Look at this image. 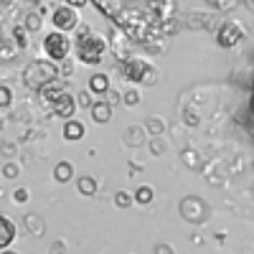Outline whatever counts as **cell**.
Masks as SVG:
<instances>
[{
	"mask_svg": "<svg viewBox=\"0 0 254 254\" xmlns=\"http://www.w3.org/2000/svg\"><path fill=\"white\" fill-rule=\"evenodd\" d=\"M76 104H79V107H87V110H92V92L89 89H84V92H79L76 94Z\"/></svg>",
	"mask_w": 254,
	"mask_h": 254,
	"instance_id": "obj_27",
	"label": "cell"
},
{
	"mask_svg": "<svg viewBox=\"0 0 254 254\" xmlns=\"http://www.w3.org/2000/svg\"><path fill=\"white\" fill-rule=\"evenodd\" d=\"M44 54L54 61V64H61L71 56V38L61 31H54L44 38Z\"/></svg>",
	"mask_w": 254,
	"mask_h": 254,
	"instance_id": "obj_4",
	"label": "cell"
},
{
	"mask_svg": "<svg viewBox=\"0 0 254 254\" xmlns=\"http://www.w3.org/2000/svg\"><path fill=\"white\" fill-rule=\"evenodd\" d=\"M150 153H155V155H163V153H165V145H163L160 140H153V142H150Z\"/></svg>",
	"mask_w": 254,
	"mask_h": 254,
	"instance_id": "obj_32",
	"label": "cell"
},
{
	"mask_svg": "<svg viewBox=\"0 0 254 254\" xmlns=\"http://www.w3.org/2000/svg\"><path fill=\"white\" fill-rule=\"evenodd\" d=\"M122 76L127 81H137V84H145V87H155L158 84V71L150 66V61L145 59H127L122 61Z\"/></svg>",
	"mask_w": 254,
	"mask_h": 254,
	"instance_id": "obj_3",
	"label": "cell"
},
{
	"mask_svg": "<svg viewBox=\"0 0 254 254\" xmlns=\"http://www.w3.org/2000/svg\"><path fill=\"white\" fill-rule=\"evenodd\" d=\"M54 79H59V69H56L54 61L36 59L23 69V84L28 89H41V87H46V84H51Z\"/></svg>",
	"mask_w": 254,
	"mask_h": 254,
	"instance_id": "obj_2",
	"label": "cell"
},
{
	"mask_svg": "<svg viewBox=\"0 0 254 254\" xmlns=\"http://www.w3.org/2000/svg\"><path fill=\"white\" fill-rule=\"evenodd\" d=\"M92 120L104 125V122H110L112 120V104L107 99H102V102H94L92 104Z\"/></svg>",
	"mask_w": 254,
	"mask_h": 254,
	"instance_id": "obj_12",
	"label": "cell"
},
{
	"mask_svg": "<svg viewBox=\"0 0 254 254\" xmlns=\"http://www.w3.org/2000/svg\"><path fill=\"white\" fill-rule=\"evenodd\" d=\"M237 5H239V0H214L216 13H231Z\"/></svg>",
	"mask_w": 254,
	"mask_h": 254,
	"instance_id": "obj_24",
	"label": "cell"
},
{
	"mask_svg": "<svg viewBox=\"0 0 254 254\" xmlns=\"http://www.w3.org/2000/svg\"><path fill=\"white\" fill-rule=\"evenodd\" d=\"M252 84H254V76H252Z\"/></svg>",
	"mask_w": 254,
	"mask_h": 254,
	"instance_id": "obj_44",
	"label": "cell"
},
{
	"mask_svg": "<svg viewBox=\"0 0 254 254\" xmlns=\"http://www.w3.org/2000/svg\"><path fill=\"white\" fill-rule=\"evenodd\" d=\"M183 160H186V165L188 168H198L201 165V155L196 153V150H183V155H181Z\"/></svg>",
	"mask_w": 254,
	"mask_h": 254,
	"instance_id": "obj_26",
	"label": "cell"
},
{
	"mask_svg": "<svg viewBox=\"0 0 254 254\" xmlns=\"http://www.w3.org/2000/svg\"><path fill=\"white\" fill-rule=\"evenodd\" d=\"M92 94H107L110 92V76L107 74H94L89 79V87H87Z\"/></svg>",
	"mask_w": 254,
	"mask_h": 254,
	"instance_id": "obj_16",
	"label": "cell"
},
{
	"mask_svg": "<svg viewBox=\"0 0 254 254\" xmlns=\"http://www.w3.org/2000/svg\"><path fill=\"white\" fill-rule=\"evenodd\" d=\"M186 125H198V115L196 112H186Z\"/></svg>",
	"mask_w": 254,
	"mask_h": 254,
	"instance_id": "obj_36",
	"label": "cell"
},
{
	"mask_svg": "<svg viewBox=\"0 0 254 254\" xmlns=\"http://www.w3.org/2000/svg\"><path fill=\"white\" fill-rule=\"evenodd\" d=\"M64 137H66L69 142H79L81 137H84V125L79 122V120H66L64 122Z\"/></svg>",
	"mask_w": 254,
	"mask_h": 254,
	"instance_id": "obj_13",
	"label": "cell"
},
{
	"mask_svg": "<svg viewBox=\"0 0 254 254\" xmlns=\"http://www.w3.org/2000/svg\"><path fill=\"white\" fill-rule=\"evenodd\" d=\"M76 107H79L76 97H71V94H66V92H61V94L51 102V112H54L56 117H64V120H71Z\"/></svg>",
	"mask_w": 254,
	"mask_h": 254,
	"instance_id": "obj_10",
	"label": "cell"
},
{
	"mask_svg": "<svg viewBox=\"0 0 254 254\" xmlns=\"http://www.w3.org/2000/svg\"><path fill=\"white\" fill-rule=\"evenodd\" d=\"M3 153H5V155H13V153H15V145H8V142H3Z\"/></svg>",
	"mask_w": 254,
	"mask_h": 254,
	"instance_id": "obj_38",
	"label": "cell"
},
{
	"mask_svg": "<svg viewBox=\"0 0 254 254\" xmlns=\"http://www.w3.org/2000/svg\"><path fill=\"white\" fill-rule=\"evenodd\" d=\"M155 254H176V252H173L171 244H158V247H155Z\"/></svg>",
	"mask_w": 254,
	"mask_h": 254,
	"instance_id": "obj_34",
	"label": "cell"
},
{
	"mask_svg": "<svg viewBox=\"0 0 254 254\" xmlns=\"http://www.w3.org/2000/svg\"><path fill=\"white\" fill-rule=\"evenodd\" d=\"M71 176H74V165H71L69 160H59V163L54 165V181H56V183H69Z\"/></svg>",
	"mask_w": 254,
	"mask_h": 254,
	"instance_id": "obj_15",
	"label": "cell"
},
{
	"mask_svg": "<svg viewBox=\"0 0 254 254\" xmlns=\"http://www.w3.org/2000/svg\"><path fill=\"white\" fill-rule=\"evenodd\" d=\"M18 173H20V171H18L15 163H5V168H3V176H5V178H18Z\"/></svg>",
	"mask_w": 254,
	"mask_h": 254,
	"instance_id": "obj_30",
	"label": "cell"
},
{
	"mask_svg": "<svg viewBox=\"0 0 254 254\" xmlns=\"http://www.w3.org/2000/svg\"><path fill=\"white\" fill-rule=\"evenodd\" d=\"M132 196L130 193H125V190H117V193H115V206L117 208H127V206H132Z\"/></svg>",
	"mask_w": 254,
	"mask_h": 254,
	"instance_id": "obj_25",
	"label": "cell"
},
{
	"mask_svg": "<svg viewBox=\"0 0 254 254\" xmlns=\"http://www.w3.org/2000/svg\"><path fill=\"white\" fill-rule=\"evenodd\" d=\"M247 31L239 20H224V23L216 28V44L221 49H237L242 41H244Z\"/></svg>",
	"mask_w": 254,
	"mask_h": 254,
	"instance_id": "obj_5",
	"label": "cell"
},
{
	"mask_svg": "<svg viewBox=\"0 0 254 254\" xmlns=\"http://www.w3.org/2000/svg\"><path fill=\"white\" fill-rule=\"evenodd\" d=\"M10 33H13V41H15V46H18V49H26V46H28V33H31V31H28L23 23L15 26Z\"/></svg>",
	"mask_w": 254,
	"mask_h": 254,
	"instance_id": "obj_17",
	"label": "cell"
},
{
	"mask_svg": "<svg viewBox=\"0 0 254 254\" xmlns=\"http://www.w3.org/2000/svg\"><path fill=\"white\" fill-rule=\"evenodd\" d=\"M249 107H252V112H254V94H252V102H249Z\"/></svg>",
	"mask_w": 254,
	"mask_h": 254,
	"instance_id": "obj_42",
	"label": "cell"
},
{
	"mask_svg": "<svg viewBox=\"0 0 254 254\" xmlns=\"http://www.w3.org/2000/svg\"><path fill=\"white\" fill-rule=\"evenodd\" d=\"M122 102L127 104V107H137V104H140V92L137 89H130V92L122 97Z\"/></svg>",
	"mask_w": 254,
	"mask_h": 254,
	"instance_id": "obj_29",
	"label": "cell"
},
{
	"mask_svg": "<svg viewBox=\"0 0 254 254\" xmlns=\"http://www.w3.org/2000/svg\"><path fill=\"white\" fill-rule=\"evenodd\" d=\"M76 59L87 66H94V64L102 61L104 51H107V38H102L97 33H92L89 26H79V36H76Z\"/></svg>",
	"mask_w": 254,
	"mask_h": 254,
	"instance_id": "obj_1",
	"label": "cell"
},
{
	"mask_svg": "<svg viewBox=\"0 0 254 254\" xmlns=\"http://www.w3.org/2000/svg\"><path fill=\"white\" fill-rule=\"evenodd\" d=\"M51 23L61 33H71V31H76L81 26V18H79V10L76 8L64 3V5H59V8L51 10Z\"/></svg>",
	"mask_w": 254,
	"mask_h": 254,
	"instance_id": "obj_6",
	"label": "cell"
},
{
	"mask_svg": "<svg viewBox=\"0 0 254 254\" xmlns=\"http://www.w3.org/2000/svg\"><path fill=\"white\" fill-rule=\"evenodd\" d=\"M107 102H110L112 107H115V104L120 102V94H117V92H107Z\"/></svg>",
	"mask_w": 254,
	"mask_h": 254,
	"instance_id": "obj_37",
	"label": "cell"
},
{
	"mask_svg": "<svg viewBox=\"0 0 254 254\" xmlns=\"http://www.w3.org/2000/svg\"><path fill=\"white\" fill-rule=\"evenodd\" d=\"M181 216L188 221V224H201L206 219V203L203 198L198 196H186L181 201Z\"/></svg>",
	"mask_w": 254,
	"mask_h": 254,
	"instance_id": "obj_7",
	"label": "cell"
},
{
	"mask_svg": "<svg viewBox=\"0 0 254 254\" xmlns=\"http://www.w3.org/2000/svg\"><path fill=\"white\" fill-rule=\"evenodd\" d=\"M163 130H165V125H163L160 117H150L145 122V132H150V135H160Z\"/></svg>",
	"mask_w": 254,
	"mask_h": 254,
	"instance_id": "obj_22",
	"label": "cell"
},
{
	"mask_svg": "<svg viewBox=\"0 0 254 254\" xmlns=\"http://www.w3.org/2000/svg\"><path fill=\"white\" fill-rule=\"evenodd\" d=\"M247 5H249V10H254V0H247Z\"/></svg>",
	"mask_w": 254,
	"mask_h": 254,
	"instance_id": "obj_40",
	"label": "cell"
},
{
	"mask_svg": "<svg viewBox=\"0 0 254 254\" xmlns=\"http://www.w3.org/2000/svg\"><path fill=\"white\" fill-rule=\"evenodd\" d=\"M125 140H127V145H140V142L145 140L142 127H132V130H127V132H125Z\"/></svg>",
	"mask_w": 254,
	"mask_h": 254,
	"instance_id": "obj_23",
	"label": "cell"
},
{
	"mask_svg": "<svg viewBox=\"0 0 254 254\" xmlns=\"http://www.w3.org/2000/svg\"><path fill=\"white\" fill-rule=\"evenodd\" d=\"M122 3H125V0H94V5L104 13V15H107V18H117L125 8H122Z\"/></svg>",
	"mask_w": 254,
	"mask_h": 254,
	"instance_id": "obj_14",
	"label": "cell"
},
{
	"mask_svg": "<svg viewBox=\"0 0 254 254\" xmlns=\"http://www.w3.org/2000/svg\"><path fill=\"white\" fill-rule=\"evenodd\" d=\"M28 3H33V5H38V3H44V0H28Z\"/></svg>",
	"mask_w": 254,
	"mask_h": 254,
	"instance_id": "obj_41",
	"label": "cell"
},
{
	"mask_svg": "<svg viewBox=\"0 0 254 254\" xmlns=\"http://www.w3.org/2000/svg\"><path fill=\"white\" fill-rule=\"evenodd\" d=\"M13 198H15L18 203H26V201L31 198V193H28V190H26V188H18V190H15V193H13Z\"/></svg>",
	"mask_w": 254,
	"mask_h": 254,
	"instance_id": "obj_31",
	"label": "cell"
},
{
	"mask_svg": "<svg viewBox=\"0 0 254 254\" xmlns=\"http://www.w3.org/2000/svg\"><path fill=\"white\" fill-rule=\"evenodd\" d=\"M145 15L153 23H163V20L176 18V0H147V10Z\"/></svg>",
	"mask_w": 254,
	"mask_h": 254,
	"instance_id": "obj_8",
	"label": "cell"
},
{
	"mask_svg": "<svg viewBox=\"0 0 254 254\" xmlns=\"http://www.w3.org/2000/svg\"><path fill=\"white\" fill-rule=\"evenodd\" d=\"M15 239V224L5 216H0V252L8 249Z\"/></svg>",
	"mask_w": 254,
	"mask_h": 254,
	"instance_id": "obj_11",
	"label": "cell"
},
{
	"mask_svg": "<svg viewBox=\"0 0 254 254\" xmlns=\"http://www.w3.org/2000/svg\"><path fill=\"white\" fill-rule=\"evenodd\" d=\"M0 130H3V120H0Z\"/></svg>",
	"mask_w": 254,
	"mask_h": 254,
	"instance_id": "obj_43",
	"label": "cell"
},
{
	"mask_svg": "<svg viewBox=\"0 0 254 254\" xmlns=\"http://www.w3.org/2000/svg\"><path fill=\"white\" fill-rule=\"evenodd\" d=\"M59 74H61V76H71V74H74V66H71L69 61H61V69H59Z\"/></svg>",
	"mask_w": 254,
	"mask_h": 254,
	"instance_id": "obj_33",
	"label": "cell"
},
{
	"mask_svg": "<svg viewBox=\"0 0 254 254\" xmlns=\"http://www.w3.org/2000/svg\"><path fill=\"white\" fill-rule=\"evenodd\" d=\"M79 193H81V196H94V193H97V181H94L92 176L79 178Z\"/></svg>",
	"mask_w": 254,
	"mask_h": 254,
	"instance_id": "obj_19",
	"label": "cell"
},
{
	"mask_svg": "<svg viewBox=\"0 0 254 254\" xmlns=\"http://www.w3.org/2000/svg\"><path fill=\"white\" fill-rule=\"evenodd\" d=\"M0 254H18V252H13V249H3V252H0Z\"/></svg>",
	"mask_w": 254,
	"mask_h": 254,
	"instance_id": "obj_39",
	"label": "cell"
},
{
	"mask_svg": "<svg viewBox=\"0 0 254 254\" xmlns=\"http://www.w3.org/2000/svg\"><path fill=\"white\" fill-rule=\"evenodd\" d=\"M10 102H13V92H10V87L0 84V107H10Z\"/></svg>",
	"mask_w": 254,
	"mask_h": 254,
	"instance_id": "obj_28",
	"label": "cell"
},
{
	"mask_svg": "<svg viewBox=\"0 0 254 254\" xmlns=\"http://www.w3.org/2000/svg\"><path fill=\"white\" fill-rule=\"evenodd\" d=\"M135 203H140V206H147V203H150L153 201V188L150 186H140L137 190H135Z\"/></svg>",
	"mask_w": 254,
	"mask_h": 254,
	"instance_id": "obj_20",
	"label": "cell"
},
{
	"mask_svg": "<svg viewBox=\"0 0 254 254\" xmlns=\"http://www.w3.org/2000/svg\"><path fill=\"white\" fill-rule=\"evenodd\" d=\"M183 20H186V28H193V31H214V28H219V23H216L219 18L214 13H208V10H193Z\"/></svg>",
	"mask_w": 254,
	"mask_h": 254,
	"instance_id": "obj_9",
	"label": "cell"
},
{
	"mask_svg": "<svg viewBox=\"0 0 254 254\" xmlns=\"http://www.w3.org/2000/svg\"><path fill=\"white\" fill-rule=\"evenodd\" d=\"M41 23H44V20H41V13H28V15L23 18V26H26L31 33H36V31L41 28Z\"/></svg>",
	"mask_w": 254,
	"mask_h": 254,
	"instance_id": "obj_21",
	"label": "cell"
},
{
	"mask_svg": "<svg viewBox=\"0 0 254 254\" xmlns=\"http://www.w3.org/2000/svg\"><path fill=\"white\" fill-rule=\"evenodd\" d=\"M64 3H66V5H71V8H76V10H79V8H84V5H87L89 0H64Z\"/></svg>",
	"mask_w": 254,
	"mask_h": 254,
	"instance_id": "obj_35",
	"label": "cell"
},
{
	"mask_svg": "<svg viewBox=\"0 0 254 254\" xmlns=\"http://www.w3.org/2000/svg\"><path fill=\"white\" fill-rule=\"evenodd\" d=\"M18 54V46H13L10 38H0V61H10Z\"/></svg>",
	"mask_w": 254,
	"mask_h": 254,
	"instance_id": "obj_18",
	"label": "cell"
}]
</instances>
